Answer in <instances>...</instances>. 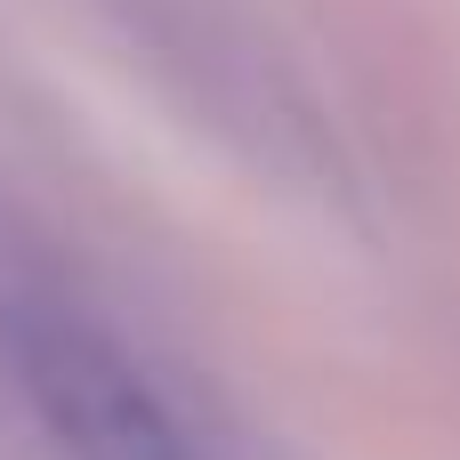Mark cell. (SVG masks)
Here are the masks:
<instances>
[{"instance_id":"1","label":"cell","mask_w":460,"mask_h":460,"mask_svg":"<svg viewBox=\"0 0 460 460\" xmlns=\"http://www.w3.org/2000/svg\"><path fill=\"white\" fill-rule=\"evenodd\" d=\"M16 388L32 396L49 445L65 460H194L162 388L129 364L113 332L73 307H8L0 323Z\"/></svg>"}]
</instances>
